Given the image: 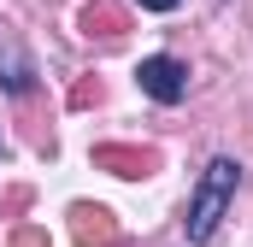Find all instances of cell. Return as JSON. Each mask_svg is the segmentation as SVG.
<instances>
[{"label":"cell","instance_id":"obj_1","mask_svg":"<svg viewBox=\"0 0 253 247\" xmlns=\"http://www.w3.org/2000/svg\"><path fill=\"white\" fill-rule=\"evenodd\" d=\"M236 188H242V165H236L230 153H218V159L200 171V183H194V194H189V212H183V236H189L194 247L218 236V224H224Z\"/></svg>","mask_w":253,"mask_h":247},{"label":"cell","instance_id":"obj_2","mask_svg":"<svg viewBox=\"0 0 253 247\" xmlns=\"http://www.w3.org/2000/svg\"><path fill=\"white\" fill-rule=\"evenodd\" d=\"M135 82H141V94L147 100H159V106H177L183 94H189V65L171 59V53H153V59L135 65Z\"/></svg>","mask_w":253,"mask_h":247},{"label":"cell","instance_id":"obj_3","mask_svg":"<svg viewBox=\"0 0 253 247\" xmlns=\"http://www.w3.org/2000/svg\"><path fill=\"white\" fill-rule=\"evenodd\" d=\"M71 218H77V242H83V247H106L112 236H118V230H112V212H106V206H77Z\"/></svg>","mask_w":253,"mask_h":247},{"label":"cell","instance_id":"obj_4","mask_svg":"<svg viewBox=\"0 0 253 247\" xmlns=\"http://www.w3.org/2000/svg\"><path fill=\"white\" fill-rule=\"evenodd\" d=\"M0 82H6V94H30V88H36V71H30V59L6 47V59H0Z\"/></svg>","mask_w":253,"mask_h":247},{"label":"cell","instance_id":"obj_5","mask_svg":"<svg viewBox=\"0 0 253 247\" xmlns=\"http://www.w3.org/2000/svg\"><path fill=\"white\" fill-rule=\"evenodd\" d=\"M100 165H118V177H147V153H124V147H100Z\"/></svg>","mask_w":253,"mask_h":247},{"label":"cell","instance_id":"obj_6","mask_svg":"<svg viewBox=\"0 0 253 247\" xmlns=\"http://www.w3.org/2000/svg\"><path fill=\"white\" fill-rule=\"evenodd\" d=\"M135 6H141V12H177L183 0H135Z\"/></svg>","mask_w":253,"mask_h":247}]
</instances>
